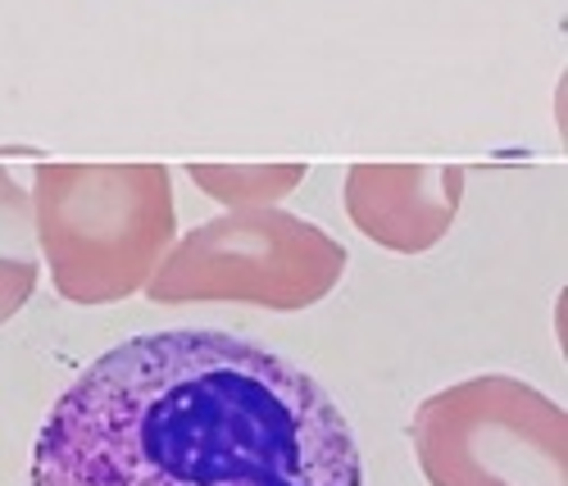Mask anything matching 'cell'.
I'll use <instances>...</instances> for the list:
<instances>
[{
  "label": "cell",
  "mask_w": 568,
  "mask_h": 486,
  "mask_svg": "<svg viewBox=\"0 0 568 486\" xmlns=\"http://www.w3.org/2000/svg\"><path fill=\"white\" fill-rule=\"evenodd\" d=\"M28 486H364V468L318 377L246 336L178 327L73 377Z\"/></svg>",
  "instance_id": "cell-1"
},
{
  "label": "cell",
  "mask_w": 568,
  "mask_h": 486,
  "mask_svg": "<svg viewBox=\"0 0 568 486\" xmlns=\"http://www.w3.org/2000/svg\"><path fill=\"white\" fill-rule=\"evenodd\" d=\"M178 210L164 164H37L32 236L73 305H114L151 282Z\"/></svg>",
  "instance_id": "cell-2"
},
{
  "label": "cell",
  "mask_w": 568,
  "mask_h": 486,
  "mask_svg": "<svg viewBox=\"0 0 568 486\" xmlns=\"http://www.w3.org/2000/svg\"><path fill=\"white\" fill-rule=\"evenodd\" d=\"M346 273V246L287 210H227L182 232L146 282L155 305L310 310Z\"/></svg>",
  "instance_id": "cell-3"
},
{
  "label": "cell",
  "mask_w": 568,
  "mask_h": 486,
  "mask_svg": "<svg viewBox=\"0 0 568 486\" xmlns=\"http://www.w3.org/2000/svg\"><path fill=\"white\" fill-rule=\"evenodd\" d=\"M409 442L428 486H568L564 409L505 373L428 396Z\"/></svg>",
  "instance_id": "cell-4"
},
{
  "label": "cell",
  "mask_w": 568,
  "mask_h": 486,
  "mask_svg": "<svg viewBox=\"0 0 568 486\" xmlns=\"http://www.w3.org/2000/svg\"><path fill=\"white\" fill-rule=\"evenodd\" d=\"M346 219L383 251L423 255L450 232L464 173L428 164H355L346 173Z\"/></svg>",
  "instance_id": "cell-5"
},
{
  "label": "cell",
  "mask_w": 568,
  "mask_h": 486,
  "mask_svg": "<svg viewBox=\"0 0 568 486\" xmlns=\"http://www.w3.org/2000/svg\"><path fill=\"white\" fill-rule=\"evenodd\" d=\"M37 236H32V201L28 191L0 169V323H10L37 291Z\"/></svg>",
  "instance_id": "cell-6"
},
{
  "label": "cell",
  "mask_w": 568,
  "mask_h": 486,
  "mask_svg": "<svg viewBox=\"0 0 568 486\" xmlns=\"http://www.w3.org/2000/svg\"><path fill=\"white\" fill-rule=\"evenodd\" d=\"M186 178L227 210H273L305 182V164H192Z\"/></svg>",
  "instance_id": "cell-7"
}]
</instances>
